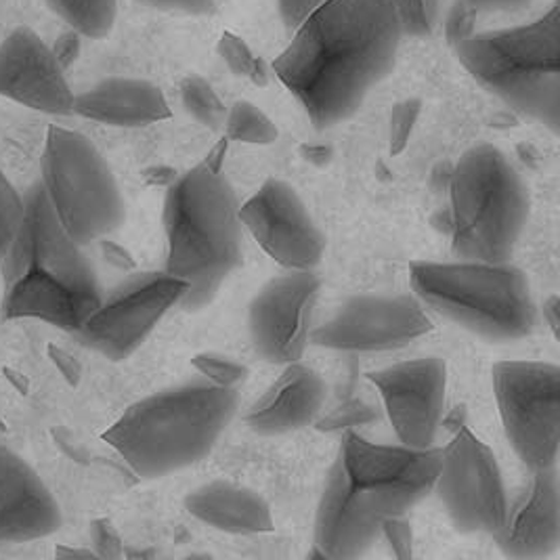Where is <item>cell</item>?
I'll return each mask as SVG.
<instances>
[{
    "label": "cell",
    "mask_w": 560,
    "mask_h": 560,
    "mask_svg": "<svg viewBox=\"0 0 560 560\" xmlns=\"http://www.w3.org/2000/svg\"><path fill=\"white\" fill-rule=\"evenodd\" d=\"M57 559H100L95 550H84V548H66L59 546L55 552Z\"/></svg>",
    "instance_id": "obj_46"
},
{
    "label": "cell",
    "mask_w": 560,
    "mask_h": 560,
    "mask_svg": "<svg viewBox=\"0 0 560 560\" xmlns=\"http://www.w3.org/2000/svg\"><path fill=\"white\" fill-rule=\"evenodd\" d=\"M47 353L51 357L52 365L59 370V374H61L68 383L77 386V384L80 383V376H82V368H80V363H78L77 359L70 355L68 351L55 347V345H51V347L47 349Z\"/></svg>",
    "instance_id": "obj_40"
},
{
    "label": "cell",
    "mask_w": 560,
    "mask_h": 560,
    "mask_svg": "<svg viewBox=\"0 0 560 560\" xmlns=\"http://www.w3.org/2000/svg\"><path fill=\"white\" fill-rule=\"evenodd\" d=\"M431 330V317L413 296H357L308 331V340L331 351L372 353L404 347Z\"/></svg>",
    "instance_id": "obj_12"
},
{
    "label": "cell",
    "mask_w": 560,
    "mask_h": 560,
    "mask_svg": "<svg viewBox=\"0 0 560 560\" xmlns=\"http://www.w3.org/2000/svg\"><path fill=\"white\" fill-rule=\"evenodd\" d=\"M233 388L208 383L180 384L137 401L103 433L143 479L177 472L205 458L235 413Z\"/></svg>",
    "instance_id": "obj_2"
},
{
    "label": "cell",
    "mask_w": 560,
    "mask_h": 560,
    "mask_svg": "<svg viewBox=\"0 0 560 560\" xmlns=\"http://www.w3.org/2000/svg\"><path fill=\"white\" fill-rule=\"evenodd\" d=\"M228 148H230V139L225 137V139H221L208 155H206L205 164L210 168V171H214V173H221V168H223V162H225V155H228Z\"/></svg>",
    "instance_id": "obj_43"
},
{
    "label": "cell",
    "mask_w": 560,
    "mask_h": 560,
    "mask_svg": "<svg viewBox=\"0 0 560 560\" xmlns=\"http://www.w3.org/2000/svg\"><path fill=\"white\" fill-rule=\"evenodd\" d=\"M187 281L175 276H145L128 281L77 331L78 338L114 361L132 355L168 308L183 301Z\"/></svg>",
    "instance_id": "obj_11"
},
{
    "label": "cell",
    "mask_w": 560,
    "mask_h": 560,
    "mask_svg": "<svg viewBox=\"0 0 560 560\" xmlns=\"http://www.w3.org/2000/svg\"><path fill=\"white\" fill-rule=\"evenodd\" d=\"M57 18L86 38H105L116 24L118 0H45Z\"/></svg>",
    "instance_id": "obj_25"
},
{
    "label": "cell",
    "mask_w": 560,
    "mask_h": 560,
    "mask_svg": "<svg viewBox=\"0 0 560 560\" xmlns=\"http://www.w3.org/2000/svg\"><path fill=\"white\" fill-rule=\"evenodd\" d=\"M139 2L160 11H178L194 18H210L217 13L214 0H139Z\"/></svg>",
    "instance_id": "obj_37"
},
{
    "label": "cell",
    "mask_w": 560,
    "mask_h": 560,
    "mask_svg": "<svg viewBox=\"0 0 560 560\" xmlns=\"http://www.w3.org/2000/svg\"><path fill=\"white\" fill-rule=\"evenodd\" d=\"M411 285L420 303L489 340H516L534 331L529 283L506 262H416Z\"/></svg>",
    "instance_id": "obj_6"
},
{
    "label": "cell",
    "mask_w": 560,
    "mask_h": 560,
    "mask_svg": "<svg viewBox=\"0 0 560 560\" xmlns=\"http://www.w3.org/2000/svg\"><path fill=\"white\" fill-rule=\"evenodd\" d=\"M559 296L548 299V301H546V305H544V319L548 322V326H550V330L555 331V336L559 334Z\"/></svg>",
    "instance_id": "obj_45"
},
{
    "label": "cell",
    "mask_w": 560,
    "mask_h": 560,
    "mask_svg": "<svg viewBox=\"0 0 560 560\" xmlns=\"http://www.w3.org/2000/svg\"><path fill=\"white\" fill-rule=\"evenodd\" d=\"M82 246L57 219L40 180L24 196V217L13 244L2 258L4 288L11 285L30 267H43L80 288H100L91 262L80 253Z\"/></svg>",
    "instance_id": "obj_14"
},
{
    "label": "cell",
    "mask_w": 560,
    "mask_h": 560,
    "mask_svg": "<svg viewBox=\"0 0 560 560\" xmlns=\"http://www.w3.org/2000/svg\"><path fill=\"white\" fill-rule=\"evenodd\" d=\"M91 541L100 559H122L125 544L122 537L107 518H95L91 523Z\"/></svg>",
    "instance_id": "obj_34"
},
{
    "label": "cell",
    "mask_w": 560,
    "mask_h": 560,
    "mask_svg": "<svg viewBox=\"0 0 560 560\" xmlns=\"http://www.w3.org/2000/svg\"><path fill=\"white\" fill-rule=\"evenodd\" d=\"M80 38H82V36L78 34L77 30L70 27L68 32H63V34L55 40L51 51L63 70H68V68L77 61L78 55H80V47H82V40H80Z\"/></svg>",
    "instance_id": "obj_39"
},
{
    "label": "cell",
    "mask_w": 560,
    "mask_h": 560,
    "mask_svg": "<svg viewBox=\"0 0 560 560\" xmlns=\"http://www.w3.org/2000/svg\"><path fill=\"white\" fill-rule=\"evenodd\" d=\"M24 217V196L0 171V262L9 253Z\"/></svg>",
    "instance_id": "obj_30"
},
{
    "label": "cell",
    "mask_w": 560,
    "mask_h": 560,
    "mask_svg": "<svg viewBox=\"0 0 560 560\" xmlns=\"http://www.w3.org/2000/svg\"><path fill=\"white\" fill-rule=\"evenodd\" d=\"M303 152H305L306 160L319 162V164H324L331 153L330 148H324V145H308V148H303Z\"/></svg>",
    "instance_id": "obj_47"
},
{
    "label": "cell",
    "mask_w": 560,
    "mask_h": 560,
    "mask_svg": "<svg viewBox=\"0 0 560 560\" xmlns=\"http://www.w3.org/2000/svg\"><path fill=\"white\" fill-rule=\"evenodd\" d=\"M40 185L78 246L107 237L125 223L127 210L118 180L93 141L77 130H47Z\"/></svg>",
    "instance_id": "obj_7"
},
{
    "label": "cell",
    "mask_w": 560,
    "mask_h": 560,
    "mask_svg": "<svg viewBox=\"0 0 560 560\" xmlns=\"http://www.w3.org/2000/svg\"><path fill=\"white\" fill-rule=\"evenodd\" d=\"M493 390L504 433L532 470L555 468L560 447V370L539 361H500Z\"/></svg>",
    "instance_id": "obj_8"
},
{
    "label": "cell",
    "mask_w": 560,
    "mask_h": 560,
    "mask_svg": "<svg viewBox=\"0 0 560 560\" xmlns=\"http://www.w3.org/2000/svg\"><path fill=\"white\" fill-rule=\"evenodd\" d=\"M338 458L353 491L384 521L388 516H406L411 506L433 491L443 447L374 445L349 429Z\"/></svg>",
    "instance_id": "obj_9"
},
{
    "label": "cell",
    "mask_w": 560,
    "mask_h": 560,
    "mask_svg": "<svg viewBox=\"0 0 560 560\" xmlns=\"http://www.w3.org/2000/svg\"><path fill=\"white\" fill-rule=\"evenodd\" d=\"M404 34L413 38L431 36L439 22L441 0H390Z\"/></svg>",
    "instance_id": "obj_29"
},
{
    "label": "cell",
    "mask_w": 560,
    "mask_h": 560,
    "mask_svg": "<svg viewBox=\"0 0 560 560\" xmlns=\"http://www.w3.org/2000/svg\"><path fill=\"white\" fill-rule=\"evenodd\" d=\"M225 132L230 141L250 145H269L280 137L273 120L250 102L233 103L225 118Z\"/></svg>",
    "instance_id": "obj_26"
},
{
    "label": "cell",
    "mask_w": 560,
    "mask_h": 560,
    "mask_svg": "<svg viewBox=\"0 0 560 560\" xmlns=\"http://www.w3.org/2000/svg\"><path fill=\"white\" fill-rule=\"evenodd\" d=\"M452 250L459 260L506 262L527 221V189L493 145L464 153L450 177Z\"/></svg>",
    "instance_id": "obj_5"
},
{
    "label": "cell",
    "mask_w": 560,
    "mask_h": 560,
    "mask_svg": "<svg viewBox=\"0 0 560 560\" xmlns=\"http://www.w3.org/2000/svg\"><path fill=\"white\" fill-rule=\"evenodd\" d=\"M374 418H376L374 408L359 401V404H351V406L336 409L331 416L319 422V429L322 431H342V429L349 431V429H353L357 424L370 422Z\"/></svg>",
    "instance_id": "obj_35"
},
{
    "label": "cell",
    "mask_w": 560,
    "mask_h": 560,
    "mask_svg": "<svg viewBox=\"0 0 560 560\" xmlns=\"http://www.w3.org/2000/svg\"><path fill=\"white\" fill-rule=\"evenodd\" d=\"M219 55L225 59L231 72L237 77L250 78L256 86H265L269 82V72L262 59H258L250 47L235 34L223 32L219 38Z\"/></svg>",
    "instance_id": "obj_28"
},
{
    "label": "cell",
    "mask_w": 560,
    "mask_h": 560,
    "mask_svg": "<svg viewBox=\"0 0 560 560\" xmlns=\"http://www.w3.org/2000/svg\"><path fill=\"white\" fill-rule=\"evenodd\" d=\"M401 38L390 0H326L294 30L273 70L311 122L330 128L390 74Z\"/></svg>",
    "instance_id": "obj_1"
},
{
    "label": "cell",
    "mask_w": 560,
    "mask_h": 560,
    "mask_svg": "<svg viewBox=\"0 0 560 560\" xmlns=\"http://www.w3.org/2000/svg\"><path fill=\"white\" fill-rule=\"evenodd\" d=\"M74 114L109 127H145L171 118V107L150 80L107 78L74 97Z\"/></svg>",
    "instance_id": "obj_23"
},
{
    "label": "cell",
    "mask_w": 560,
    "mask_h": 560,
    "mask_svg": "<svg viewBox=\"0 0 560 560\" xmlns=\"http://www.w3.org/2000/svg\"><path fill=\"white\" fill-rule=\"evenodd\" d=\"M7 372V376H9V381L13 383V386H18L22 393H27V381L20 374V372H13V370H4Z\"/></svg>",
    "instance_id": "obj_48"
},
{
    "label": "cell",
    "mask_w": 560,
    "mask_h": 560,
    "mask_svg": "<svg viewBox=\"0 0 560 560\" xmlns=\"http://www.w3.org/2000/svg\"><path fill=\"white\" fill-rule=\"evenodd\" d=\"M102 250L109 265H114L118 269H132L135 267L132 256L128 255L122 246H118V244H114V242H109L105 237H102Z\"/></svg>",
    "instance_id": "obj_42"
},
{
    "label": "cell",
    "mask_w": 560,
    "mask_h": 560,
    "mask_svg": "<svg viewBox=\"0 0 560 560\" xmlns=\"http://www.w3.org/2000/svg\"><path fill=\"white\" fill-rule=\"evenodd\" d=\"M240 223L281 267L313 269L324 256V235L292 185L269 178L237 210Z\"/></svg>",
    "instance_id": "obj_13"
},
{
    "label": "cell",
    "mask_w": 560,
    "mask_h": 560,
    "mask_svg": "<svg viewBox=\"0 0 560 560\" xmlns=\"http://www.w3.org/2000/svg\"><path fill=\"white\" fill-rule=\"evenodd\" d=\"M459 63L514 112L560 130V9L523 26L472 34L454 47Z\"/></svg>",
    "instance_id": "obj_4"
},
{
    "label": "cell",
    "mask_w": 560,
    "mask_h": 560,
    "mask_svg": "<svg viewBox=\"0 0 560 560\" xmlns=\"http://www.w3.org/2000/svg\"><path fill=\"white\" fill-rule=\"evenodd\" d=\"M383 535L397 559H411V548H413V535H411V525L404 516H388L384 518Z\"/></svg>",
    "instance_id": "obj_36"
},
{
    "label": "cell",
    "mask_w": 560,
    "mask_h": 560,
    "mask_svg": "<svg viewBox=\"0 0 560 560\" xmlns=\"http://www.w3.org/2000/svg\"><path fill=\"white\" fill-rule=\"evenodd\" d=\"M180 100L187 114L196 118L200 125L212 130L225 125L228 109L206 78L196 74L185 78L180 84Z\"/></svg>",
    "instance_id": "obj_27"
},
{
    "label": "cell",
    "mask_w": 560,
    "mask_h": 560,
    "mask_svg": "<svg viewBox=\"0 0 560 560\" xmlns=\"http://www.w3.org/2000/svg\"><path fill=\"white\" fill-rule=\"evenodd\" d=\"M495 539L510 559H544L559 548L560 493L555 468L534 470Z\"/></svg>",
    "instance_id": "obj_21"
},
{
    "label": "cell",
    "mask_w": 560,
    "mask_h": 560,
    "mask_svg": "<svg viewBox=\"0 0 560 560\" xmlns=\"http://www.w3.org/2000/svg\"><path fill=\"white\" fill-rule=\"evenodd\" d=\"M194 368L205 376L208 383L233 388L248 376V368L233 361L231 357L219 353H200L194 357Z\"/></svg>",
    "instance_id": "obj_31"
},
{
    "label": "cell",
    "mask_w": 560,
    "mask_h": 560,
    "mask_svg": "<svg viewBox=\"0 0 560 560\" xmlns=\"http://www.w3.org/2000/svg\"><path fill=\"white\" fill-rule=\"evenodd\" d=\"M420 112H422L420 100H406L393 107L390 125H388V150L393 155H399L408 148L409 137L418 122Z\"/></svg>",
    "instance_id": "obj_32"
},
{
    "label": "cell",
    "mask_w": 560,
    "mask_h": 560,
    "mask_svg": "<svg viewBox=\"0 0 560 560\" xmlns=\"http://www.w3.org/2000/svg\"><path fill=\"white\" fill-rule=\"evenodd\" d=\"M383 397L399 441L411 450L433 447L441 427L447 368L439 357L397 363L368 374Z\"/></svg>",
    "instance_id": "obj_15"
},
{
    "label": "cell",
    "mask_w": 560,
    "mask_h": 560,
    "mask_svg": "<svg viewBox=\"0 0 560 560\" xmlns=\"http://www.w3.org/2000/svg\"><path fill=\"white\" fill-rule=\"evenodd\" d=\"M479 18L481 15L466 0H454L452 2L450 11L445 15V38H447L452 49L477 32Z\"/></svg>",
    "instance_id": "obj_33"
},
{
    "label": "cell",
    "mask_w": 560,
    "mask_h": 560,
    "mask_svg": "<svg viewBox=\"0 0 560 560\" xmlns=\"http://www.w3.org/2000/svg\"><path fill=\"white\" fill-rule=\"evenodd\" d=\"M61 523L51 489L26 459L0 445V546L47 537Z\"/></svg>",
    "instance_id": "obj_19"
},
{
    "label": "cell",
    "mask_w": 560,
    "mask_h": 560,
    "mask_svg": "<svg viewBox=\"0 0 560 560\" xmlns=\"http://www.w3.org/2000/svg\"><path fill=\"white\" fill-rule=\"evenodd\" d=\"M185 509L208 527L225 534L273 532L269 504L255 491L228 481H212L198 487L185 498Z\"/></svg>",
    "instance_id": "obj_24"
},
{
    "label": "cell",
    "mask_w": 560,
    "mask_h": 560,
    "mask_svg": "<svg viewBox=\"0 0 560 560\" xmlns=\"http://www.w3.org/2000/svg\"><path fill=\"white\" fill-rule=\"evenodd\" d=\"M326 397L324 381L303 363H288L255 406L246 411V424L260 434L299 431L315 420Z\"/></svg>",
    "instance_id": "obj_22"
},
{
    "label": "cell",
    "mask_w": 560,
    "mask_h": 560,
    "mask_svg": "<svg viewBox=\"0 0 560 560\" xmlns=\"http://www.w3.org/2000/svg\"><path fill=\"white\" fill-rule=\"evenodd\" d=\"M0 97L52 116L74 114L66 70L32 27H15L0 43Z\"/></svg>",
    "instance_id": "obj_17"
},
{
    "label": "cell",
    "mask_w": 560,
    "mask_h": 560,
    "mask_svg": "<svg viewBox=\"0 0 560 560\" xmlns=\"http://www.w3.org/2000/svg\"><path fill=\"white\" fill-rule=\"evenodd\" d=\"M145 178L150 185H173L177 180V173L173 168H166V166H158L145 173Z\"/></svg>",
    "instance_id": "obj_44"
},
{
    "label": "cell",
    "mask_w": 560,
    "mask_h": 560,
    "mask_svg": "<svg viewBox=\"0 0 560 560\" xmlns=\"http://www.w3.org/2000/svg\"><path fill=\"white\" fill-rule=\"evenodd\" d=\"M100 288H80L43 267H30L4 288V319H40L61 330L78 331L102 305Z\"/></svg>",
    "instance_id": "obj_20"
},
{
    "label": "cell",
    "mask_w": 560,
    "mask_h": 560,
    "mask_svg": "<svg viewBox=\"0 0 560 560\" xmlns=\"http://www.w3.org/2000/svg\"><path fill=\"white\" fill-rule=\"evenodd\" d=\"M383 518L357 495L347 481L340 458L334 462L315 516L313 557L357 559L383 537Z\"/></svg>",
    "instance_id": "obj_18"
},
{
    "label": "cell",
    "mask_w": 560,
    "mask_h": 560,
    "mask_svg": "<svg viewBox=\"0 0 560 560\" xmlns=\"http://www.w3.org/2000/svg\"><path fill=\"white\" fill-rule=\"evenodd\" d=\"M235 194L205 162L177 177L164 202L168 240L166 273L187 281L180 303L210 301L240 260V214Z\"/></svg>",
    "instance_id": "obj_3"
},
{
    "label": "cell",
    "mask_w": 560,
    "mask_h": 560,
    "mask_svg": "<svg viewBox=\"0 0 560 560\" xmlns=\"http://www.w3.org/2000/svg\"><path fill=\"white\" fill-rule=\"evenodd\" d=\"M433 491L459 532L493 537L502 532L509 502L498 459L466 427L443 450Z\"/></svg>",
    "instance_id": "obj_10"
},
{
    "label": "cell",
    "mask_w": 560,
    "mask_h": 560,
    "mask_svg": "<svg viewBox=\"0 0 560 560\" xmlns=\"http://www.w3.org/2000/svg\"><path fill=\"white\" fill-rule=\"evenodd\" d=\"M319 290L313 269H290L265 283L248 311L256 353L271 363L301 361L308 342L311 305Z\"/></svg>",
    "instance_id": "obj_16"
},
{
    "label": "cell",
    "mask_w": 560,
    "mask_h": 560,
    "mask_svg": "<svg viewBox=\"0 0 560 560\" xmlns=\"http://www.w3.org/2000/svg\"><path fill=\"white\" fill-rule=\"evenodd\" d=\"M479 15L491 13H518L532 4V0H466Z\"/></svg>",
    "instance_id": "obj_41"
},
{
    "label": "cell",
    "mask_w": 560,
    "mask_h": 560,
    "mask_svg": "<svg viewBox=\"0 0 560 560\" xmlns=\"http://www.w3.org/2000/svg\"><path fill=\"white\" fill-rule=\"evenodd\" d=\"M326 0H278L283 26L288 32H294Z\"/></svg>",
    "instance_id": "obj_38"
}]
</instances>
